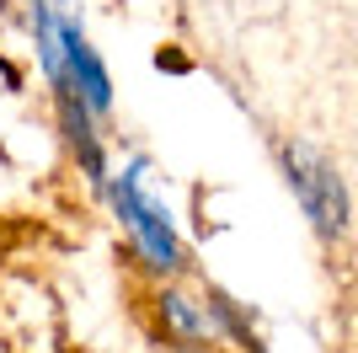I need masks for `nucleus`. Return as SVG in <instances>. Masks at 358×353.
<instances>
[{
	"label": "nucleus",
	"instance_id": "1",
	"mask_svg": "<svg viewBox=\"0 0 358 353\" xmlns=\"http://www.w3.org/2000/svg\"><path fill=\"white\" fill-rule=\"evenodd\" d=\"M102 198L113 204L118 230H123V241H129V251L139 257V268L161 273V279L182 273L187 247H182V235H177L171 209H166L161 198H155V188H150V155H129V161L113 172V182H107Z\"/></svg>",
	"mask_w": 358,
	"mask_h": 353
},
{
	"label": "nucleus",
	"instance_id": "2",
	"mask_svg": "<svg viewBox=\"0 0 358 353\" xmlns=\"http://www.w3.org/2000/svg\"><path fill=\"white\" fill-rule=\"evenodd\" d=\"M278 166H284V182H289V193H294L299 214L310 220V230L321 235V241H343L348 235V214H353L348 188H343V172H337L315 145H305V139L278 145Z\"/></svg>",
	"mask_w": 358,
	"mask_h": 353
}]
</instances>
